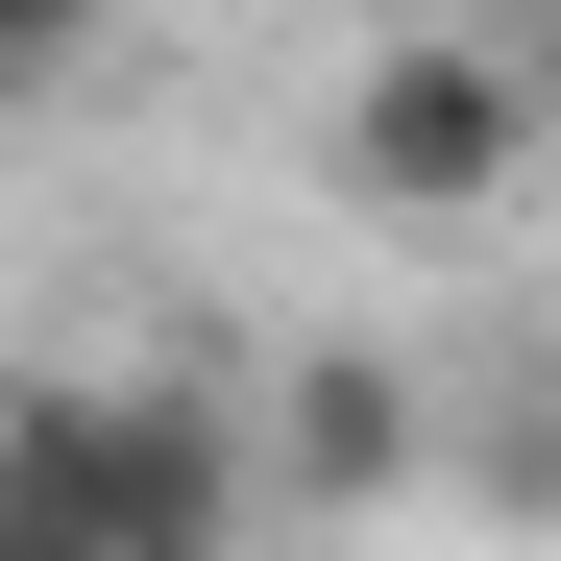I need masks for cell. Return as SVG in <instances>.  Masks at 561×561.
I'll list each match as a JSON object with an SVG mask.
<instances>
[{"mask_svg": "<svg viewBox=\"0 0 561 561\" xmlns=\"http://www.w3.org/2000/svg\"><path fill=\"white\" fill-rule=\"evenodd\" d=\"M268 513V439L196 366H49L0 391V561H220Z\"/></svg>", "mask_w": 561, "mask_h": 561, "instance_id": "obj_1", "label": "cell"}, {"mask_svg": "<svg viewBox=\"0 0 561 561\" xmlns=\"http://www.w3.org/2000/svg\"><path fill=\"white\" fill-rule=\"evenodd\" d=\"M561 123H537V73H513V25H391L342 73V123H318V171L366 220H513V171H537Z\"/></svg>", "mask_w": 561, "mask_h": 561, "instance_id": "obj_2", "label": "cell"}, {"mask_svg": "<svg viewBox=\"0 0 561 561\" xmlns=\"http://www.w3.org/2000/svg\"><path fill=\"white\" fill-rule=\"evenodd\" d=\"M268 489H294V513H366V489H415V366L318 342V366H294V415H268Z\"/></svg>", "mask_w": 561, "mask_h": 561, "instance_id": "obj_3", "label": "cell"}, {"mask_svg": "<svg viewBox=\"0 0 561 561\" xmlns=\"http://www.w3.org/2000/svg\"><path fill=\"white\" fill-rule=\"evenodd\" d=\"M49 73H99V0H0V99H49Z\"/></svg>", "mask_w": 561, "mask_h": 561, "instance_id": "obj_4", "label": "cell"}, {"mask_svg": "<svg viewBox=\"0 0 561 561\" xmlns=\"http://www.w3.org/2000/svg\"><path fill=\"white\" fill-rule=\"evenodd\" d=\"M489 25H513V73H537V123H561V0H489Z\"/></svg>", "mask_w": 561, "mask_h": 561, "instance_id": "obj_5", "label": "cell"}, {"mask_svg": "<svg viewBox=\"0 0 561 561\" xmlns=\"http://www.w3.org/2000/svg\"><path fill=\"white\" fill-rule=\"evenodd\" d=\"M99 25H123V0H99Z\"/></svg>", "mask_w": 561, "mask_h": 561, "instance_id": "obj_6", "label": "cell"}]
</instances>
